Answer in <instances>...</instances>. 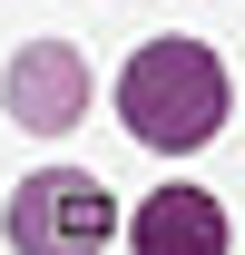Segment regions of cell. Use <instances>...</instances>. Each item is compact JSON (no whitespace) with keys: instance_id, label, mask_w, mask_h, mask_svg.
Returning a JSON list of instances; mask_svg holds the SVG:
<instances>
[{"instance_id":"4","label":"cell","mask_w":245,"mask_h":255,"mask_svg":"<svg viewBox=\"0 0 245 255\" xmlns=\"http://www.w3.org/2000/svg\"><path fill=\"white\" fill-rule=\"evenodd\" d=\"M137 255H226V216H216V196L196 187H167L137 206Z\"/></svg>"},{"instance_id":"3","label":"cell","mask_w":245,"mask_h":255,"mask_svg":"<svg viewBox=\"0 0 245 255\" xmlns=\"http://www.w3.org/2000/svg\"><path fill=\"white\" fill-rule=\"evenodd\" d=\"M89 108V69L69 39H30L20 59H10V118L20 128H69Z\"/></svg>"},{"instance_id":"2","label":"cell","mask_w":245,"mask_h":255,"mask_svg":"<svg viewBox=\"0 0 245 255\" xmlns=\"http://www.w3.org/2000/svg\"><path fill=\"white\" fill-rule=\"evenodd\" d=\"M108 226H118V206L79 167H49V177H30V187L10 196V246L20 255H98Z\"/></svg>"},{"instance_id":"1","label":"cell","mask_w":245,"mask_h":255,"mask_svg":"<svg viewBox=\"0 0 245 255\" xmlns=\"http://www.w3.org/2000/svg\"><path fill=\"white\" fill-rule=\"evenodd\" d=\"M118 118L147 137V147H196V137H216V118H226V69L196 49V39H147L137 59H127L118 79Z\"/></svg>"}]
</instances>
